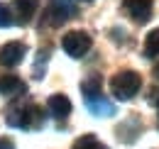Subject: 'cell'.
I'll list each match as a JSON object with an SVG mask.
<instances>
[{
	"instance_id": "1",
	"label": "cell",
	"mask_w": 159,
	"mask_h": 149,
	"mask_svg": "<svg viewBox=\"0 0 159 149\" xmlns=\"http://www.w3.org/2000/svg\"><path fill=\"white\" fill-rule=\"evenodd\" d=\"M5 122L10 127H17V130H39L44 125V115L42 108L30 103V105H10L5 112Z\"/></svg>"
},
{
	"instance_id": "2",
	"label": "cell",
	"mask_w": 159,
	"mask_h": 149,
	"mask_svg": "<svg viewBox=\"0 0 159 149\" xmlns=\"http://www.w3.org/2000/svg\"><path fill=\"white\" fill-rule=\"evenodd\" d=\"M139 88H142V78L137 71H120L110 81V91L118 100H130Z\"/></svg>"
},
{
	"instance_id": "3",
	"label": "cell",
	"mask_w": 159,
	"mask_h": 149,
	"mask_svg": "<svg viewBox=\"0 0 159 149\" xmlns=\"http://www.w3.org/2000/svg\"><path fill=\"white\" fill-rule=\"evenodd\" d=\"M44 15H47V22L52 27H59L76 15V5H74V0H49Z\"/></svg>"
},
{
	"instance_id": "4",
	"label": "cell",
	"mask_w": 159,
	"mask_h": 149,
	"mask_svg": "<svg viewBox=\"0 0 159 149\" xmlns=\"http://www.w3.org/2000/svg\"><path fill=\"white\" fill-rule=\"evenodd\" d=\"M61 47H64V52L69 56L81 59V56L91 49V37H88L86 32H81V29H74V32H69L66 37L61 39Z\"/></svg>"
},
{
	"instance_id": "5",
	"label": "cell",
	"mask_w": 159,
	"mask_h": 149,
	"mask_svg": "<svg viewBox=\"0 0 159 149\" xmlns=\"http://www.w3.org/2000/svg\"><path fill=\"white\" fill-rule=\"evenodd\" d=\"M25 56H27V47L22 42H7V44L0 47V66L12 69V66L20 64Z\"/></svg>"
},
{
	"instance_id": "6",
	"label": "cell",
	"mask_w": 159,
	"mask_h": 149,
	"mask_svg": "<svg viewBox=\"0 0 159 149\" xmlns=\"http://www.w3.org/2000/svg\"><path fill=\"white\" fill-rule=\"evenodd\" d=\"M83 100H86V108L88 112H93V115H98V117H108V115H115V105L105 98V95H83Z\"/></svg>"
},
{
	"instance_id": "7",
	"label": "cell",
	"mask_w": 159,
	"mask_h": 149,
	"mask_svg": "<svg viewBox=\"0 0 159 149\" xmlns=\"http://www.w3.org/2000/svg\"><path fill=\"white\" fill-rule=\"evenodd\" d=\"M125 12L135 22H147L152 17V0H125Z\"/></svg>"
},
{
	"instance_id": "8",
	"label": "cell",
	"mask_w": 159,
	"mask_h": 149,
	"mask_svg": "<svg viewBox=\"0 0 159 149\" xmlns=\"http://www.w3.org/2000/svg\"><path fill=\"white\" fill-rule=\"evenodd\" d=\"M47 108L52 112V117L64 120V117H69V112H71V100H69L66 95H61V93H54V95H49Z\"/></svg>"
},
{
	"instance_id": "9",
	"label": "cell",
	"mask_w": 159,
	"mask_h": 149,
	"mask_svg": "<svg viewBox=\"0 0 159 149\" xmlns=\"http://www.w3.org/2000/svg\"><path fill=\"white\" fill-rule=\"evenodd\" d=\"M27 91V83L17 76H0V93L7 98H20Z\"/></svg>"
},
{
	"instance_id": "10",
	"label": "cell",
	"mask_w": 159,
	"mask_h": 149,
	"mask_svg": "<svg viewBox=\"0 0 159 149\" xmlns=\"http://www.w3.org/2000/svg\"><path fill=\"white\" fill-rule=\"evenodd\" d=\"M37 7H39V0H15V2H12V10H15V15H17L15 22L27 25L30 20L34 17Z\"/></svg>"
},
{
	"instance_id": "11",
	"label": "cell",
	"mask_w": 159,
	"mask_h": 149,
	"mask_svg": "<svg viewBox=\"0 0 159 149\" xmlns=\"http://www.w3.org/2000/svg\"><path fill=\"white\" fill-rule=\"evenodd\" d=\"M71 149H108V147L100 142L96 134H83V137H79V139L74 142Z\"/></svg>"
},
{
	"instance_id": "12",
	"label": "cell",
	"mask_w": 159,
	"mask_h": 149,
	"mask_svg": "<svg viewBox=\"0 0 159 149\" xmlns=\"http://www.w3.org/2000/svg\"><path fill=\"white\" fill-rule=\"evenodd\" d=\"M144 56H159V27L144 37Z\"/></svg>"
},
{
	"instance_id": "13",
	"label": "cell",
	"mask_w": 159,
	"mask_h": 149,
	"mask_svg": "<svg viewBox=\"0 0 159 149\" xmlns=\"http://www.w3.org/2000/svg\"><path fill=\"white\" fill-rule=\"evenodd\" d=\"M81 91H83V95H98L100 93V78L98 76L86 78V81L81 83Z\"/></svg>"
},
{
	"instance_id": "14",
	"label": "cell",
	"mask_w": 159,
	"mask_h": 149,
	"mask_svg": "<svg viewBox=\"0 0 159 149\" xmlns=\"http://www.w3.org/2000/svg\"><path fill=\"white\" fill-rule=\"evenodd\" d=\"M47 59H49V49H39L37 52V64H34V78H42L44 76V64H47Z\"/></svg>"
},
{
	"instance_id": "15",
	"label": "cell",
	"mask_w": 159,
	"mask_h": 149,
	"mask_svg": "<svg viewBox=\"0 0 159 149\" xmlns=\"http://www.w3.org/2000/svg\"><path fill=\"white\" fill-rule=\"evenodd\" d=\"M12 25H15V20H12L10 7H7L5 2H0V29H2V27H12Z\"/></svg>"
},
{
	"instance_id": "16",
	"label": "cell",
	"mask_w": 159,
	"mask_h": 149,
	"mask_svg": "<svg viewBox=\"0 0 159 149\" xmlns=\"http://www.w3.org/2000/svg\"><path fill=\"white\" fill-rule=\"evenodd\" d=\"M0 149H15V144H12L7 137H0Z\"/></svg>"
},
{
	"instance_id": "17",
	"label": "cell",
	"mask_w": 159,
	"mask_h": 149,
	"mask_svg": "<svg viewBox=\"0 0 159 149\" xmlns=\"http://www.w3.org/2000/svg\"><path fill=\"white\" fill-rule=\"evenodd\" d=\"M154 76H157V78H159V64H157V66H154Z\"/></svg>"
}]
</instances>
